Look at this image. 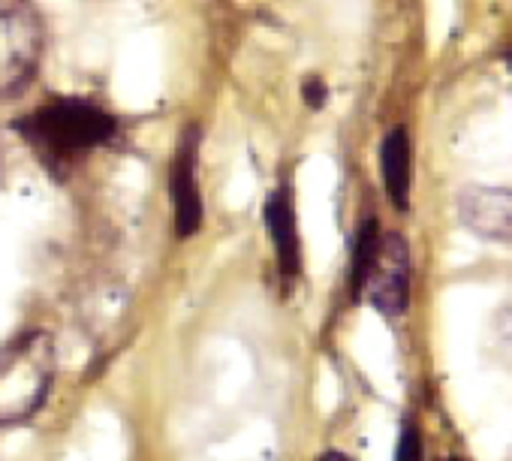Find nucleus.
<instances>
[{
  "mask_svg": "<svg viewBox=\"0 0 512 461\" xmlns=\"http://www.w3.org/2000/svg\"><path fill=\"white\" fill-rule=\"evenodd\" d=\"M16 130L43 166L64 178L85 154L109 148L121 133V121L91 100L58 97L16 121Z\"/></svg>",
  "mask_w": 512,
  "mask_h": 461,
  "instance_id": "nucleus-1",
  "label": "nucleus"
},
{
  "mask_svg": "<svg viewBox=\"0 0 512 461\" xmlns=\"http://www.w3.org/2000/svg\"><path fill=\"white\" fill-rule=\"evenodd\" d=\"M58 374L55 338L25 329L0 350V428L31 422L49 401Z\"/></svg>",
  "mask_w": 512,
  "mask_h": 461,
  "instance_id": "nucleus-2",
  "label": "nucleus"
},
{
  "mask_svg": "<svg viewBox=\"0 0 512 461\" xmlns=\"http://www.w3.org/2000/svg\"><path fill=\"white\" fill-rule=\"evenodd\" d=\"M46 25L31 0H0V97L19 94L37 73Z\"/></svg>",
  "mask_w": 512,
  "mask_h": 461,
  "instance_id": "nucleus-3",
  "label": "nucleus"
},
{
  "mask_svg": "<svg viewBox=\"0 0 512 461\" xmlns=\"http://www.w3.org/2000/svg\"><path fill=\"white\" fill-rule=\"evenodd\" d=\"M172 226L181 242L193 239L205 223V202L199 190V127L187 124L169 166Z\"/></svg>",
  "mask_w": 512,
  "mask_h": 461,
  "instance_id": "nucleus-4",
  "label": "nucleus"
},
{
  "mask_svg": "<svg viewBox=\"0 0 512 461\" xmlns=\"http://www.w3.org/2000/svg\"><path fill=\"white\" fill-rule=\"evenodd\" d=\"M410 245L398 233H386L380 239V251L374 257V266L365 278L362 296L383 314V317H401L410 305Z\"/></svg>",
  "mask_w": 512,
  "mask_h": 461,
  "instance_id": "nucleus-5",
  "label": "nucleus"
},
{
  "mask_svg": "<svg viewBox=\"0 0 512 461\" xmlns=\"http://www.w3.org/2000/svg\"><path fill=\"white\" fill-rule=\"evenodd\" d=\"M263 223L275 248L278 272L290 284L302 275V236H299V217H296V199L293 187L281 181L263 205Z\"/></svg>",
  "mask_w": 512,
  "mask_h": 461,
  "instance_id": "nucleus-6",
  "label": "nucleus"
},
{
  "mask_svg": "<svg viewBox=\"0 0 512 461\" xmlns=\"http://www.w3.org/2000/svg\"><path fill=\"white\" fill-rule=\"evenodd\" d=\"M458 217L473 236L497 245H512V190L467 187L458 196Z\"/></svg>",
  "mask_w": 512,
  "mask_h": 461,
  "instance_id": "nucleus-7",
  "label": "nucleus"
},
{
  "mask_svg": "<svg viewBox=\"0 0 512 461\" xmlns=\"http://www.w3.org/2000/svg\"><path fill=\"white\" fill-rule=\"evenodd\" d=\"M380 169H383L386 196L392 199L398 211H407L410 184H413V148H410L407 127H395L386 133L383 148H380Z\"/></svg>",
  "mask_w": 512,
  "mask_h": 461,
  "instance_id": "nucleus-8",
  "label": "nucleus"
},
{
  "mask_svg": "<svg viewBox=\"0 0 512 461\" xmlns=\"http://www.w3.org/2000/svg\"><path fill=\"white\" fill-rule=\"evenodd\" d=\"M380 239H383V229H380V220L377 217H368L359 233H356V245H353V263H350V293L353 299L362 296V287H365V278L374 266V257L380 251Z\"/></svg>",
  "mask_w": 512,
  "mask_h": 461,
  "instance_id": "nucleus-9",
  "label": "nucleus"
},
{
  "mask_svg": "<svg viewBox=\"0 0 512 461\" xmlns=\"http://www.w3.org/2000/svg\"><path fill=\"white\" fill-rule=\"evenodd\" d=\"M395 461H422V434L416 422H404L395 446Z\"/></svg>",
  "mask_w": 512,
  "mask_h": 461,
  "instance_id": "nucleus-10",
  "label": "nucleus"
},
{
  "mask_svg": "<svg viewBox=\"0 0 512 461\" xmlns=\"http://www.w3.org/2000/svg\"><path fill=\"white\" fill-rule=\"evenodd\" d=\"M302 100H305L308 109L320 112V109L329 103V85H326L320 76H308V79L302 82Z\"/></svg>",
  "mask_w": 512,
  "mask_h": 461,
  "instance_id": "nucleus-11",
  "label": "nucleus"
},
{
  "mask_svg": "<svg viewBox=\"0 0 512 461\" xmlns=\"http://www.w3.org/2000/svg\"><path fill=\"white\" fill-rule=\"evenodd\" d=\"M317 461H356V458L347 455V452H341V449H326Z\"/></svg>",
  "mask_w": 512,
  "mask_h": 461,
  "instance_id": "nucleus-12",
  "label": "nucleus"
},
{
  "mask_svg": "<svg viewBox=\"0 0 512 461\" xmlns=\"http://www.w3.org/2000/svg\"><path fill=\"white\" fill-rule=\"evenodd\" d=\"M0 175H4V148H0Z\"/></svg>",
  "mask_w": 512,
  "mask_h": 461,
  "instance_id": "nucleus-13",
  "label": "nucleus"
},
{
  "mask_svg": "<svg viewBox=\"0 0 512 461\" xmlns=\"http://www.w3.org/2000/svg\"><path fill=\"white\" fill-rule=\"evenodd\" d=\"M443 461H464V458H458V455H449V458H443Z\"/></svg>",
  "mask_w": 512,
  "mask_h": 461,
  "instance_id": "nucleus-14",
  "label": "nucleus"
},
{
  "mask_svg": "<svg viewBox=\"0 0 512 461\" xmlns=\"http://www.w3.org/2000/svg\"><path fill=\"white\" fill-rule=\"evenodd\" d=\"M509 70H512V58H509Z\"/></svg>",
  "mask_w": 512,
  "mask_h": 461,
  "instance_id": "nucleus-15",
  "label": "nucleus"
}]
</instances>
